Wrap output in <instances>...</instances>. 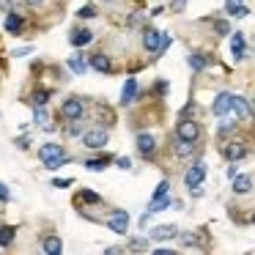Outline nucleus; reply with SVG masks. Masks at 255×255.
Wrapping results in <instances>:
<instances>
[{
    "label": "nucleus",
    "mask_w": 255,
    "mask_h": 255,
    "mask_svg": "<svg viewBox=\"0 0 255 255\" xmlns=\"http://www.w3.org/2000/svg\"><path fill=\"white\" fill-rule=\"evenodd\" d=\"M39 159L47 170H58L61 165L72 162V156H66L61 143H44V145H39Z\"/></svg>",
    "instance_id": "1"
},
{
    "label": "nucleus",
    "mask_w": 255,
    "mask_h": 255,
    "mask_svg": "<svg viewBox=\"0 0 255 255\" xmlns=\"http://www.w3.org/2000/svg\"><path fill=\"white\" fill-rule=\"evenodd\" d=\"M220 154L225 156L228 162H242L250 156V143L247 140H239V137H231L220 145Z\"/></svg>",
    "instance_id": "2"
},
{
    "label": "nucleus",
    "mask_w": 255,
    "mask_h": 255,
    "mask_svg": "<svg viewBox=\"0 0 255 255\" xmlns=\"http://www.w3.org/2000/svg\"><path fill=\"white\" fill-rule=\"evenodd\" d=\"M176 137L181 140H189V143H200V137H203V127H200L198 118H178L176 124Z\"/></svg>",
    "instance_id": "3"
},
{
    "label": "nucleus",
    "mask_w": 255,
    "mask_h": 255,
    "mask_svg": "<svg viewBox=\"0 0 255 255\" xmlns=\"http://www.w3.org/2000/svg\"><path fill=\"white\" fill-rule=\"evenodd\" d=\"M58 116H61L63 121H83V116H85V102L80 99V96H69V99H63Z\"/></svg>",
    "instance_id": "4"
},
{
    "label": "nucleus",
    "mask_w": 255,
    "mask_h": 255,
    "mask_svg": "<svg viewBox=\"0 0 255 255\" xmlns=\"http://www.w3.org/2000/svg\"><path fill=\"white\" fill-rule=\"evenodd\" d=\"M206 162L203 159H192L189 162V170L184 173V187L187 189H198L200 184H203V178H206Z\"/></svg>",
    "instance_id": "5"
},
{
    "label": "nucleus",
    "mask_w": 255,
    "mask_h": 255,
    "mask_svg": "<svg viewBox=\"0 0 255 255\" xmlns=\"http://www.w3.org/2000/svg\"><path fill=\"white\" fill-rule=\"evenodd\" d=\"M105 225L110 228L116 236H124V233H129V211H124V209H113L110 211V217L105 220Z\"/></svg>",
    "instance_id": "6"
},
{
    "label": "nucleus",
    "mask_w": 255,
    "mask_h": 255,
    "mask_svg": "<svg viewBox=\"0 0 255 255\" xmlns=\"http://www.w3.org/2000/svg\"><path fill=\"white\" fill-rule=\"evenodd\" d=\"M170 154L176 156V159H192L195 154H198V143H189V140H181V137H176L173 134L170 137Z\"/></svg>",
    "instance_id": "7"
},
{
    "label": "nucleus",
    "mask_w": 255,
    "mask_h": 255,
    "mask_svg": "<svg viewBox=\"0 0 255 255\" xmlns=\"http://www.w3.org/2000/svg\"><path fill=\"white\" fill-rule=\"evenodd\" d=\"M107 140H110V134H107V129H102V127L83 132V145L91 148V151H102L107 145Z\"/></svg>",
    "instance_id": "8"
},
{
    "label": "nucleus",
    "mask_w": 255,
    "mask_h": 255,
    "mask_svg": "<svg viewBox=\"0 0 255 255\" xmlns=\"http://www.w3.org/2000/svg\"><path fill=\"white\" fill-rule=\"evenodd\" d=\"M134 148H137V154L143 156V159H154L156 156V137L148 132H140L137 137H134Z\"/></svg>",
    "instance_id": "9"
},
{
    "label": "nucleus",
    "mask_w": 255,
    "mask_h": 255,
    "mask_svg": "<svg viewBox=\"0 0 255 255\" xmlns=\"http://www.w3.org/2000/svg\"><path fill=\"white\" fill-rule=\"evenodd\" d=\"M231 107H233V94L231 91H220L211 102V116L222 118V116H231Z\"/></svg>",
    "instance_id": "10"
},
{
    "label": "nucleus",
    "mask_w": 255,
    "mask_h": 255,
    "mask_svg": "<svg viewBox=\"0 0 255 255\" xmlns=\"http://www.w3.org/2000/svg\"><path fill=\"white\" fill-rule=\"evenodd\" d=\"M137 96H140V85H137V80H134V77H127V80H124L121 102H118V105H121V107H129V105H134V102H137Z\"/></svg>",
    "instance_id": "11"
},
{
    "label": "nucleus",
    "mask_w": 255,
    "mask_h": 255,
    "mask_svg": "<svg viewBox=\"0 0 255 255\" xmlns=\"http://www.w3.org/2000/svg\"><path fill=\"white\" fill-rule=\"evenodd\" d=\"M231 116H236L239 121H247V118H253V102H250L247 96L233 94V107H231Z\"/></svg>",
    "instance_id": "12"
},
{
    "label": "nucleus",
    "mask_w": 255,
    "mask_h": 255,
    "mask_svg": "<svg viewBox=\"0 0 255 255\" xmlns=\"http://www.w3.org/2000/svg\"><path fill=\"white\" fill-rule=\"evenodd\" d=\"M88 66L94 69V72H102V74H113V72H116V63H113V58L105 55V52L88 55Z\"/></svg>",
    "instance_id": "13"
},
{
    "label": "nucleus",
    "mask_w": 255,
    "mask_h": 255,
    "mask_svg": "<svg viewBox=\"0 0 255 255\" xmlns=\"http://www.w3.org/2000/svg\"><path fill=\"white\" fill-rule=\"evenodd\" d=\"M239 124H242V121H239L236 116H231V118H228V116H222V121L217 124V137H220L222 143H225V140H231L233 134L239 132Z\"/></svg>",
    "instance_id": "14"
},
{
    "label": "nucleus",
    "mask_w": 255,
    "mask_h": 255,
    "mask_svg": "<svg viewBox=\"0 0 255 255\" xmlns=\"http://www.w3.org/2000/svg\"><path fill=\"white\" fill-rule=\"evenodd\" d=\"M143 39H140V44H143L145 52H156L159 50V41H162V33L156 28H151V25H143Z\"/></svg>",
    "instance_id": "15"
},
{
    "label": "nucleus",
    "mask_w": 255,
    "mask_h": 255,
    "mask_svg": "<svg viewBox=\"0 0 255 255\" xmlns=\"http://www.w3.org/2000/svg\"><path fill=\"white\" fill-rule=\"evenodd\" d=\"M148 239L151 242H170V239H178V225H156V228H151V233H148Z\"/></svg>",
    "instance_id": "16"
},
{
    "label": "nucleus",
    "mask_w": 255,
    "mask_h": 255,
    "mask_svg": "<svg viewBox=\"0 0 255 255\" xmlns=\"http://www.w3.org/2000/svg\"><path fill=\"white\" fill-rule=\"evenodd\" d=\"M231 55H233V61H244V55H247V41H244L242 30L231 33Z\"/></svg>",
    "instance_id": "17"
},
{
    "label": "nucleus",
    "mask_w": 255,
    "mask_h": 255,
    "mask_svg": "<svg viewBox=\"0 0 255 255\" xmlns=\"http://www.w3.org/2000/svg\"><path fill=\"white\" fill-rule=\"evenodd\" d=\"M253 192V176H247V173H239L236 178H233V195H239V198H244V195Z\"/></svg>",
    "instance_id": "18"
},
{
    "label": "nucleus",
    "mask_w": 255,
    "mask_h": 255,
    "mask_svg": "<svg viewBox=\"0 0 255 255\" xmlns=\"http://www.w3.org/2000/svg\"><path fill=\"white\" fill-rule=\"evenodd\" d=\"M91 41H94V30H88V28H74L72 36H69V44L72 47H85Z\"/></svg>",
    "instance_id": "19"
},
{
    "label": "nucleus",
    "mask_w": 255,
    "mask_h": 255,
    "mask_svg": "<svg viewBox=\"0 0 255 255\" xmlns=\"http://www.w3.org/2000/svg\"><path fill=\"white\" fill-rule=\"evenodd\" d=\"M200 231H178V244H181V247H198V250H203L206 247V242H200V236H198Z\"/></svg>",
    "instance_id": "20"
},
{
    "label": "nucleus",
    "mask_w": 255,
    "mask_h": 255,
    "mask_svg": "<svg viewBox=\"0 0 255 255\" xmlns=\"http://www.w3.org/2000/svg\"><path fill=\"white\" fill-rule=\"evenodd\" d=\"M225 14L233 17V19H244L250 14V8L244 6L242 0H225Z\"/></svg>",
    "instance_id": "21"
},
{
    "label": "nucleus",
    "mask_w": 255,
    "mask_h": 255,
    "mask_svg": "<svg viewBox=\"0 0 255 255\" xmlns=\"http://www.w3.org/2000/svg\"><path fill=\"white\" fill-rule=\"evenodd\" d=\"M22 28H25L22 14L8 11V14H6V30H8V33H11V36H19V33H22Z\"/></svg>",
    "instance_id": "22"
},
{
    "label": "nucleus",
    "mask_w": 255,
    "mask_h": 255,
    "mask_svg": "<svg viewBox=\"0 0 255 255\" xmlns=\"http://www.w3.org/2000/svg\"><path fill=\"white\" fill-rule=\"evenodd\" d=\"M209 63H211V58H209V55H203V52H189V58H187V66L192 69L195 74L203 72V69L209 66Z\"/></svg>",
    "instance_id": "23"
},
{
    "label": "nucleus",
    "mask_w": 255,
    "mask_h": 255,
    "mask_svg": "<svg viewBox=\"0 0 255 255\" xmlns=\"http://www.w3.org/2000/svg\"><path fill=\"white\" fill-rule=\"evenodd\" d=\"M74 203H85V206H99L102 203V195L94 192V189H80L77 195H74Z\"/></svg>",
    "instance_id": "24"
},
{
    "label": "nucleus",
    "mask_w": 255,
    "mask_h": 255,
    "mask_svg": "<svg viewBox=\"0 0 255 255\" xmlns=\"http://www.w3.org/2000/svg\"><path fill=\"white\" fill-rule=\"evenodd\" d=\"M66 66L72 69L74 74H85V72H88V69H91V66H88V58H85L83 52H74V55H72V58H69V61H66Z\"/></svg>",
    "instance_id": "25"
},
{
    "label": "nucleus",
    "mask_w": 255,
    "mask_h": 255,
    "mask_svg": "<svg viewBox=\"0 0 255 255\" xmlns=\"http://www.w3.org/2000/svg\"><path fill=\"white\" fill-rule=\"evenodd\" d=\"M41 250H44L47 255H61V253H63V242H61L58 236H52V233H50V236L41 239Z\"/></svg>",
    "instance_id": "26"
},
{
    "label": "nucleus",
    "mask_w": 255,
    "mask_h": 255,
    "mask_svg": "<svg viewBox=\"0 0 255 255\" xmlns=\"http://www.w3.org/2000/svg\"><path fill=\"white\" fill-rule=\"evenodd\" d=\"M127 250L129 253H148L151 250V239H145V236H132L127 242Z\"/></svg>",
    "instance_id": "27"
},
{
    "label": "nucleus",
    "mask_w": 255,
    "mask_h": 255,
    "mask_svg": "<svg viewBox=\"0 0 255 255\" xmlns=\"http://www.w3.org/2000/svg\"><path fill=\"white\" fill-rule=\"evenodd\" d=\"M173 203H176V200L170 198V192H167V195H162V198L151 200V203H148V211H151V214H159V211H167Z\"/></svg>",
    "instance_id": "28"
},
{
    "label": "nucleus",
    "mask_w": 255,
    "mask_h": 255,
    "mask_svg": "<svg viewBox=\"0 0 255 255\" xmlns=\"http://www.w3.org/2000/svg\"><path fill=\"white\" fill-rule=\"evenodd\" d=\"M110 162H116V156L105 154V156H94V159H88V162H85V167H88V170H94V173H99V170H105Z\"/></svg>",
    "instance_id": "29"
},
{
    "label": "nucleus",
    "mask_w": 255,
    "mask_h": 255,
    "mask_svg": "<svg viewBox=\"0 0 255 255\" xmlns=\"http://www.w3.org/2000/svg\"><path fill=\"white\" fill-rule=\"evenodd\" d=\"M211 30H214V36L225 39V36H231V22L222 17H211Z\"/></svg>",
    "instance_id": "30"
},
{
    "label": "nucleus",
    "mask_w": 255,
    "mask_h": 255,
    "mask_svg": "<svg viewBox=\"0 0 255 255\" xmlns=\"http://www.w3.org/2000/svg\"><path fill=\"white\" fill-rule=\"evenodd\" d=\"M14 236H17V228L14 225H0V247H11Z\"/></svg>",
    "instance_id": "31"
},
{
    "label": "nucleus",
    "mask_w": 255,
    "mask_h": 255,
    "mask_svg": "<svg viewBox=\"0 0 255 255\" xmlns=\"http://www.w3.org/2000/svg\"><path fill=\"white\" fill-rule=\"evenodd\" d=\"M50 96H52V91H47V88H36L33 94H30V105H33V107H44L47 102H50Z\"/></svg>",
    "instance_id": "32"
},
{
    "label": "nucleus",
    "mask_w": 255,
    "mask_h": 255,
    "mask_svg": "<svg viewBox=\"0 0 255 255\" xmlns=\"http://www.w3.org/2000/svg\"><path fill=\"white\" fill-rule=\"evenodd\" d=\"M170 44H173V36H170V33H162V41H159V50L154 52V58H151V61H159V58L165 55L167 50H170Z\"/></svg>",
    "instance_id": "33"
},
{
    "label": "nucleus",
    "mask_w": 255,
    "mask_h": 255,
    "mask_svg": "<svg viewBox=\"0 0 255 255\" xmlns=\"http://www.w3.org/2000/svg\"><path fill=\"white\" fill-rule=\"evenodd\" d=\"M96 14H99V11H96V6H94V3H88V6H83L77 11V19H94Z\"/></svg>",
    "instance_id": "34"
},
{
    "label": "nucleus",
    "mask_w": 255,
    "mask_h": 255,
    "mask_svg": "<svg viewBox=\"0 0 255 255\" xmlns=\"http://www.w3.org/2000/svg\"><path fill=\"white\" fill-rule=\"evenodd\" d=\"M83 132H85V129H83V124H80V121H69V127H66L69 137H83Z\"/></svg>",
    "instance_id": "35"
},
{
    "label": "nucleus",
    "mask_w": 255,
    "mask_h": 255,
    "mask_svg": "<svg viewBox=\"0 0 255 255\" xmlns=\"http://www.w3.org/2000/svg\"><path fill=\"white\" fill-rule=\"evenodd\" d=\"M167 192H170V181H167V178H162V181L156 184V189H154V195H151V200L162 198V195H167Z\"/></svg>",
    "instance_id": "36"
},
{
    "label": "nucleus",
    "mask_w": 255,
    "mask_h": 255,
    "mask_svg": "<svg viewBox=\"0 0 255 255\" xmlns=\"http://www.w3.org/2000/svg\"><path fill=\"white\" fill-rule=\"evenodd\" d=\"M140 25H145V14H140V11L129 14V19H127V28H140Z\"/></svg>",
    "instance_id": "37"
},
{
    "label": "nucleus",
    "mask_w": 255,
    "mask_h": 255,
    "mask_svg": "<svg viewBox=\"0 0 255 255\" xmlns=\"http://www.w3.org/2000/svg\"><path fill=\"white\" fill-rule=\"evenodd\" d=\"M33 121L39 124V127H47L50 116H47V110H44V107H33Z\"/></svg>",
    "instance_id": "38"
},
{
    "label": "nucleus",
    "mask_w": 255,
    "mask_h": 255,
    "mask_svg": "<svg viewBox=\"0 0 255 255\" xmlns=\"http://www.w3.org/2000/svg\"><path fill=\"white\" fill-rule=\"evenodd\" d=\"M167 91H170L167 80H156V83H154V96H156V99H162V96H165Z\"/></svg>",
    "instance_id": "39"
},
{
    "label": "nucleus",
    "mask_w": 255,
    "mask_h": 255,
    "mask_svg": "<svg viewBox=\"0 0 255 255\" xmlns=\"http://www.w3.org/2000/svg\"><path fill=\"white\" fill-rule=\"evenodd\" d=\"M195 113H198V105L189 102V105H184L181 110H178V118H195Z\"/></svg>",
    "instance_id": "40"
},
{
    "label": "nucleus",
    "mask_w": 255,
    "mask_h": 255,
    "mask_svg": "<svg viewBox=\"0 0 255 255\" xmlns=\"http://www.w3.org/2000/svg\"><path fill=\"white\" fill-rule=\"evenodd\" d=\"M167 8H170L173 14H181L184 8H187V0H170V6H167Z\"/></svg>",
    "instance_id": "41"
},
{
    "label": "nucleus",
    "mask_w": 255,
    "mask_h": 255,
    "mask_svg": "<svg viewBox=\"0 0 255 255\" xmlns=\"http://www.w3.org/2000/svg\"><path fill=\"white\" fill-rule=\"evenodd\" d=\"M116 167H121V170H132V159H129V156H116Z\"/></svg>",
    "instance_id": "42"
},
{
    "label": "nucleus",
    "mask_w": 255,
    "mask_h": 255,
    "mask_svg": "<svg viewBox=\"0 0 255 255\" xmlns=\"http://www.w3.org/2000/svg\"><path fill=\"white\" fill-rule=\"evenodd\" d=\"M8 200H11V189L0 181V203H8Z\"/></svg>",
    "instance_id": "43"
},
{
    "label": "nucleus",
    "mask_w": 255,
    "mask_h": 255,
    "mask_svg": "<svg viewBox=\"0 0 255 255\" xmlns=\"http://www.w3.org/2000/svg\"><path fill=\"white\" fill-rule=\"evenodd\" d=\"M72 178H55V181H52V187H58V189H63V187H72Z\"/></svg>",
    "instance_id": "44"
},
{
    "label": "nucleus",
    "mask_w": 255,
    "mask_h": 255,
    "mask_svg": "<svg viewBox=\"0 0 255 255\" xmlns=\"http://www.w3.org/2000/svg\"><path fill=\"white\" fill-rule=\"evenodd\" d=\"M30 52H33V47H19V50L11 52V58H22V55H30Z\"/></svg>",
    "instance_id": "45"
},
{
    "label": "nucleus",
    "mask_w": 255,
    "mask_h": 255,
    "mask_svg": "<svg viewBox=\"0 0 255 255\" xmlns=\"http://www.w3.org/2000/svg\"><path fill=\"white\" fill-rule=\"evenodd\" d=\"M225 176H228V178H231V181H233V178H236V176H239V167H236V162H231V165H228V170H225Z\"/></svg>",
    "instance_id": "46"
},
{
    "label": "nucleus",
    "mask_w": 255,
    "mask_h": 255,
    "mask_svg": "<svg viewBox=\"0 0 255 255\" xmlns=\"http://www.w3.org/2000/svg\"><path fill=\"white\" fill-rule=\"evenodd\" d=\"M0 8H3V11H14V0H0Z\"/></svg>",
    "instance_id": "47"
},
{
    "label": "nucleus",
    "mask_w": 255,
    "mask_h": 255,
    "mask_svg": "<svg viewBox=\"0 0 255 255\" xmlns=\"http://www.w3.org/2000/svg\"><path fill=\"white\" fill-rule=\"evenodd\" d=\"M30 8H39V6H44V0H25Z\"/></svg>",
    "instance_id": "48"
},
{
    "label": "nucleus",
    "mask_w": 255,
    "mask_h": 255,
    "mask_svg": "<svg viewBox=\"0 0 255 255\" xmlns=\"http://www.w3.org/2000/svg\"><path fill=\"white\" fill-rule=\"evenodd\" d=\"M28 143H30L28 137H19V140H17V145H19V148H28Z\"/></svg>",
    "instance_id": "49"
},
{
    "label": "nucleus",
    "mask_w": 255,
    "mask_h": 255,
    "mask_svg": "<svg viewBox=\"0 0 255 255\" xmlns=\"http://www.w3.org/2000/svg\"><path fill=\"white\" fill-rule=\"evenodd\" d=\"M250 222H253V225H255V214H253V217H250Z\"/></svg>",
    "instance_id": "50"
},
{
    "label": "nucleus",
    "mask_w": 255,
    "mask_h": 255,
    "mask_svg": "<svg viewBox=\"0 0 255 255\" xmlns=\"http://www.w3.org/2000/svg\"><path fill=\"white\" fill-rule=\"evenodd\" d=\"M253 121H255V105H253Z\"/></svg>",
    "instance_id": "51"
}]
</instances>
